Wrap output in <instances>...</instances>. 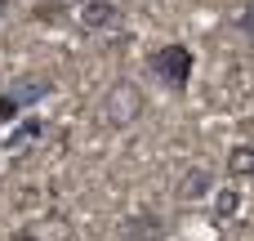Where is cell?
I'll list each match as a JSON object with an SVG mask.
<instances>
[{
	"instance_id": "obj_8",
	"label": "cell",
	"mask_w": 254,
	"mask_h": 241,
	"mask_svg": "<svg viewBox=\"0 0 254 241\" xmlns=\"http://www.w3.org/2000/svg\"><path fill=\"white\" fill-rule=\"evenodd\" d=\"M241 210V192H237V179L228 188H214V219H232Z\"/></svg>"
},
{
	"instance_id": "obj_3",
	"label": "cell",
	"mask_w": 254,
	"mask_h": 241,
	"mask_svg": "<svg viewBox=\"0 0 254 241\" xmlns=\"http://www.w3.org/2000/svg\"><path fill=\"white\" fill-rule=\"evenodd\" d=\"M54 94V85H49V76H18L13 85H4V98L18 107V112H27V107H36V103H45Z\"/></svg>"
},
{
	"instance_id": "obj_7",
	"label": "cell",
	"mask_w": 254,
	"mask_h": 241,
	"mask_svg": "<svg viewBox=\"0 0 254 241\" xmlns=\"http://www.w3.org/2000/svg\"><path fill=\"white\" fill-rule=\"evenodd\" d=\"M228 179H254V143H237L228 152Z\"/></svg>"
},
{
	"instance_id": "obj_9",
	"label": "cell",
	"mask_w": 254,
	"mask_h": 241,
	"mask_svg": "<svg viewBox=\"0 0 254 241\" xmlns=\"http://www.w3.org/2000/svg\"><path fill=\"white\" fill-rule=\"evenodd\" d=\"M40 134H45V121H40V116H27V121H22V125H18L13 134H4V148L13 152V148H22V143L40 139Z\"/></svg>"
},
{
	"instance_id": "obj_6",
	"label": "cell",
	"mask_w": 254,
	"mask_h": 241,
	"mask_svg": "<svg viewBox=\"0 0 254 241\" xmlns=\"http://www.w3.org/2000/svg\"><path fill=\"white\" fill-rule=\"evenodd\" d=\"M165 228H161V215L156 210H143V215H129L121 224V241H161Z\"/></svg>"
},
{
	"instance_id": "obj_1",
	"label": "cell",
	"mask_w": 254,
	"mask_h": 241,
	"mask_svg": "<svg viewBox=\"0 0 254 241\" xmlns=\"http://www.w3.org/2000/svg\"><path fill=\"white\" fill-rule=\"evenodd\" d=\"M147 72L170 89V94H183L192 85V72H196V54L183 45V40H170V45H156L147 54Z\"/></svg>"
},
{
	"instance_id": "obj_2",
	"label": "cell",
	"mask_w": 254,
	"mask_h": 241,
	"mask_svg": "<svg viewBox=\"0 0 254 241\" xmlns=\"http://www.w3.org/2000/svg\"><path fill=\"white\" fill-rule=\"evenodd\" d=\"M138 116H143V89H138L129 76L112 80L107 94L98 98V121H103L107 130H129Z\"/></svg>"
},
{
	"instance_id": "obj_4",
	"label": "cell",
	"mask_w": 254,
	"mask_h": 241,
	"mask_svg": "<svg viewBox=\"0 0 254 241\" xmlns=\"http://www.w3.org/2000/svg\"><path fill=\"white\" fill-rule=\"evenodd\" d=\"M174 197H179L183 206H196V201L214 197V174H210L205 165H188V170L179 174V183H174Z\"/></svg>"
},
{
	"instance_id": "obj_12",
	"label": "cell",
	"mask_w": 254,
	"mask_h": 241,
	"mask_svg": "<svg viewBox=\"0 0 254 241\" xmlns=\"http://www.w3.org/2000/svg\"><path fill=\"white\" fill-rule=\"evenodd\" d=\"M31 18H36V22H58V18H63V4H58V0H45V4L31 9Z\"/></svg>"
},
{
	"instance_id": "obj_13",
	"label": "cell",
	"mask_w": 254,
	"mask_h": 241,
	"mask_svg": "<svg viewBox=\"0 0 254 241\" xmlns=\"http://www.w3.org/2000/svg\"><path fill=\"white\" fill-rule=\"evenodd\" d=\"M4 9H9V0H0V18H4Z\"/></svg>"
},
{
	"instance_id": "obj_11",
	"label": "cell",
	"mask_w": 254,
	"mask_h": 241,
	"mask_svg": "<svg viewBox=\"0 0 254 241\" xmlns=\"http://www.w3.org/2000/svg\"><path fill=\"white\" fill-rule=\"evenodd\" d=\"M232 27H237V31H246V36H254V0H246V4L232 13Z\"/></svg>"
},
{
	"instance_id": "obj_10",
	"label": "cell",
	"mask_w": 254,
	"mask_h": 241,
	"mask_svg": "<svg viewBox=\"0 0 254 241\" xmlns=\"http://www.w3.org/2000/svg\"><path fill=\"white\" fill-rule=\"evenodd\" d=\"M36 233H27V241H67V224L58 219V215H49V219H40V224H31Z\"/></svg>"
},
{
	"instance_id": "obj_5",
	"label": "cell",
	"mask_w": 254,
	"mask_h": 241,
	"mask_svg": "<svg viewBox=\"0 0 254 241\" xmlns=\"http://www.w3.org/2000/svg\"><path fill=\"white\" fill-rule=\"evenodd\" d=\"M76 22H80V31H89V36L112 31V27L121 22V4H116V0H85L80 13H76Z\"/></svg>"
}]
</instances>
